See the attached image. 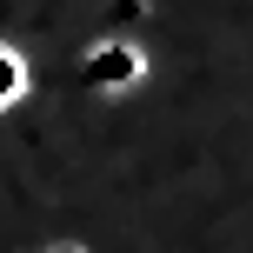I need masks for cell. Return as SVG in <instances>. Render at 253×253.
Segmentation results:
<instances>
[{
	"label": "cell",
	"instance_id": "6da1fadb",
	"mask_svg": "<svg viewBox=\"0 0 253 253\" xmlns=\"http://www.w3.org/2000/svg\"><path fill=\"white\" fill-rule=\"evenodd\" d=\"M74 67H80V80H87L100 100H126V93H140V87H147V74H153L147 47H140V40H126V34L93 40V47L80 53Z\"/></svg>",
	"mask_w": 253,
	"mask_h": 253
},
{
	"label": "cell",
	"instance_id": "7a4b0ae2",
	"mask_svg": "<svg viewBox=\"0 0 253 253\" xmlns=\"http://www.w3.org/2000/svg\"><path fill=\"white\" fill-rule=\"evenodd\" d=\"M27 93H34V67H27V53L13 40H0V114H13Z\"/></svg>",
	"mask_w": 253,
	"mask_h": 253
},
{
	"label": "cell",
	"instance_id": "3957f363",
	"mask_svg": "<svg viewBox=\"0 0 253 253\" xmlns=\"http://www.w3.org/2000/svg\"><path fill=\"white\" fill-rule=\"evenodd\" d=\"M40 253H87V247H74V240H47Z\"/></svg>",
	"mask_w": 253,
	"mask_h": 253
}]
</instances>
